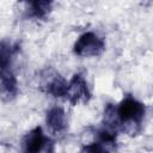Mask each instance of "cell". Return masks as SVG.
Masks as SVG:
<instances>
[{
  "label": "cell",
  "mask_w": 153,
  "mask_h": 153,
  "mask_svg": "<svg viewBox=\"0 0 153 153\" xmlns=\"http://www.w3.org/2000/svg\"><path fill=\"white\" fill-rule=\"evenodd\" d=\"M18 81L13 72L10 69L0 75V99L5 103L14 100L18 96Z\"/></svg>",
  "instance_id": "cell-7"
},
{
  "label": "cell",
  "mask_w": 153,
  "mask_h": 153,
  "mask_svg": "<svg viewBox=\"0 0 153 153\" xmlns=\"http://www.w3.org/2000/svg\"><path fill=\"white\" fill-rule=\"evenodd\" d=\"M42 88L53 97L61 98L65 97L67 81L55 69L47 68L42 73Z\"/></svg>",
  "instance_id": "cell-5"
},
{
  "label": "cell",
  "mask_w": 153,
  "mask_h": 153,
  "mask_svg": "<svg viewBox=\"0 0 153 153\" xmlns=\"http://www.w3.org/2000/svg\"><path fill=\"white\" fill-rule=\"evenodd\" d=\"M111 151L112 148H110L108 145L103 143L102 141L97 140V141L85 145L81 148L80 153H111Z\"/></svg>",
  "instance_id": "cell-10"
},
{
  "label": "cell",
  "mask_w": 153,
  "mask_h": 153,
  "mask_svg": "<svg viewBox=\"0 0 153 153\" xmlns=\"http://www.w3.org/2000/svg\"><path fill=\"white\" fill-rule=\"evenodd\" d=\"M18 50L19 48L16 43H12L7 39L0 41V75L10 71L12 61L17 55Z\"/></svg>",
  "instance_id": "cell-8"
},
{
  "label": "cell",
  "mask_w": 153,
  "mask_h": 153,
  "mask_svg": "<svg viewBox=\"0 0 153 153\" xmlns=\"http://www.w3.org/2000/svg\"><path fill=\"white\" fill-rule=\"evenodd\" d=\"M65 98L72 104H86L91 99V91L86 79L80 74L76 73L72 76V79L67 82V88L65 93Z\"/></svg>",
  "instance_id": "cell-4"
},
{
  "label": "cell",
  "mask_w": 153,
  "mask_h": 153,
  "mask_svg": "<svg viewBox=\"0 0 153 153\" xmlns=\"http://www.w3.org/2000/svg\"><path fill=\"white\" fill-rule=\"evenodd\" d=\"M105 50V42L94 32H84L73 45V51L80 57L99 56Z\"/></svg>",
  "instance_id": "cell-2"
},
{
  "label": "cell",
  "mask_w": 153,
  "mask_h": 153,
  "mask_svg": "<svg viewBox=\"0 0 153 153\" xmlns=\"http://www.w3.org/2000/svg\"><path fill=\"white\" fill-rule=\"evenodd\" d=\"M120 130L134 136L141 131V126L146 115V106L143 103L133 96H126L116 106Z\"/></svg>",
  "instance_id": "cell-1"
},
{
  "label": "cell",
  "mask_w": 153,
  "mask_h": 153,
  "mask_svg": "<svg viewBox=\"0 0 153 153\" xmlns=\"http://www.w3.org/2000/svg\"><path fill=\"white\" fill-rule=\"evenodd\" d=\"M22 153H54V142L41 127H35L24 136Z\"/></svg>",
  "instance_id": "cell-3"
},
{
  "label": "cell",
  "mask_w": 153,
  "mask_h": 153,
  "mask_svg": "<svg viewBox=\"0 0 153 153\" xmlns=\"http://www.w3.org/2000/svg\"><path fill=\"white\" fill-rule=\"evenodd\" d=\"M45 122L49 130L55 135H62L67 130L66 112L60 106H53L47 111Z\"/></svg>",
  "instance_id": "cell-6"
},
{
  "label": "cell",
  "mask_w": 153,
  "mask_h": 153,
  "mask_svg": "<svg viewBox=\"0 0 153 153\" xmlns=\"http://www.w3.org/2000/svg\"><path fill=\"white\" fill-rule=\"evenodd\" d=\"M53 8L51 1H30L26 2L25 17L37 20H45Z\"/></svg>",
  "instance_id": "cell-9"
}]
</instances>
